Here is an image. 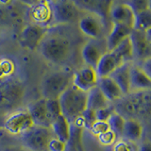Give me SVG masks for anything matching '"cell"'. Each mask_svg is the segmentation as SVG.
Returning a JSON list of instances; mask_svg holds the SVG:
<instances>
[{"mask_svg": "<svg viewBox=\"0 0 151 151\" xmlns=\"http://www.w3.org/2000/svg\"><path fill=\"white\" fill-rule=\"evenodd\" d=\"M86 100L87 93L80 91L71 84L59 97L61 115L70 124H74L86 110Z\"/></svg>", "mask_w": 151, "mask_h": 151, "instance_id": "1", "label": "cell"}, {"mask_svg": "<svg viewBox=\"0 0 151 151\" xmlns=\"http://www.w3.org/2000/svg\"><path fill=\"white\" fill-rule=\"evenodd\" d=\"M39 46L42 57L56 64L64 63L71 53L70 42L60 35L45 36Z\"/></svg>", "mask_w": 151, "mask_h": 151, "instance_id": "2", "label": "cell"}, {"mask_svg": "<svg viewBox=\"0 0 151 151\" xmlns=\"http://www.w3.org/2000/svg\"><path fill=\"white\" fill-rule=\"evenodd\" d=\"M72 83V77L63 71H57L45 77L42 83V98L59 99Z\"/></svg>", "mask_w": 151, "mask_h": 151, "instance_id": "3", "label": "cell"}, {"mask_svg": "<svg viewBox=\"0 0 151 151\" xmlns=\"http://www.w3.org/2000/svg\"><path fill=\"white\" fill-rule=\"evenodd\" d=\"M22 135V142L27 148L33 151L47 149V144L54 135L49 127L33 126Z\"/></svg>", "mask_w": 151, "mask_h": 151, "instance_id": "4", "label": "cell"}, {"mask_svg": "<svg viewBox=\"0 0 151 151\" xmlns=\"http://www.w3.org/2000/svg\"><path fill=\"white\" fill-rule=\"evenodd\" d=\"M50 4L53 21L57 24H69L79 20L81 11L72 0H55Z\"/></svg>", "mask_w": 151, "mask_h": 151, "instance_id": "5", "label": "cell"}, {"mask_svg": "<svg viewBox=\"0 0 151 151\" xmlns=\"http://www.w3.org/2000/svg\"><path fill=\"white\" fill-rule=\"evenodd\" d=\"M34 126L32 118L27 111H15L7 117L4 122V127L8 132L14 135L23 134Z\"/></svg>", "mask_w": 151, "mask_h": 151, "instance_id": "6", "label": "cell"}, {"mask_svg": "<svg viewBox=\"0 0 151 151\" xmlns=\"http://www.w3.org/2000/svg\"><path fill=\"white\" fill-rule=\"evenodd\" d=\"M47 28L36 24L27 25L20 34V45L27 49L34 50L46 36Z\"/></svg>", "mask_w": 151, "mask_h": 151, "instance_id": "7", "label": "cell"}, {"mask_svg": "<svg viewBox=\"0 0 151 151\" xmlns=\"http://www.w3.org/2000/svg\"><path fill=\"white\" fill-rule=\"evenodd\" d=\"M150 30L140 31L132 29L129 40L133 50V57L145 60L150 59Z\"/></svg>", "mask_w": 151, "mask_h": 151, "instance_id": "8", "label": "cell"}, {"mask_svg": "<svg viewBox=\"0 0 151 151\" xmlns=\"http://www.w3.org/2000/svg\"><path fill=\"white\" fill-rule=\"evenodd\" d=\"M97 81L98 77L96 70L90 66L81 68L72 77L73 86L85 93L96 87L97 85Z\"/></svg>", "mask_w": 151, "mask_h": 151, "instance_id": "9", "label": "cell"}, {"mask_svg": "<svg viewBox=\"0 0 151 151\" xmlns=\"http://www.w3.org/2000/svg\"><path fill=\"white\" fill-rule=\"evenodd\" d=\"M80 11L88 12L100 18L109 17L113 0H72Z\"/></svg>", "mask_w": 151, "mask_h": 151, "instance_id": "10", "label": "cell"}, {"mask_svg": "<svg viewBox=\"0 0 151 151\" xmlns=\"http://www.w3.org/2000/svg\"><path fill=\"white\" fill-rule=\"evenodd\" d=\"M109 17L111 19L112 23L122 24L133 29L135 13L127 3L112 4Z\"/></svg>", "mask_w": 151, "mask_h": 151, "instance_id": "11", "label": "cell"}, {"mask_svg": "<svg viewBox=\"0 0 151 151\" xmlns=\"http://www.w3.org/2000/svg\"><path fill=\"white\" fill-rule=\"evenodd\" d=\"M99 18L92 13L81 16L78 20L79 30L93 40L98 39L102 33V23Z\"/></svg>", "mask_w": 151, "mask_h": 151, "instance_id": "12", "label": "cell"}, {"mask_svg": "<svg viewBox=\"0 0 151 151\" xmlns=\"http://www.w3.org/2000/svg\"><path fill=\"white\" fill-rule=\"evenodd\" d=\"M27 112L32 118V121L35 126H40L44 127H49L51 126V121L49 119L46 109V99L41 98L39 100L32 102L28 106Z\"/></svg>", "mask_w": 151, "mask_h": 151, "instance_id": "13", "label": "cell"}, {"mask_svg": "<svg viewBox=\"0 0 151 151\" xmlns=\"http://www.w3.org/2000/svg\"><path fill=\"white\" fill-rule=\"evenodd\" d=\"M122 64L123 63L112 51H107L101 56L94 70H96L98 78L109 77L113 71Z\"/></svg>", "mask_w": 151, "mask_h": 151, "instance_id": "14", "label": "cell"}, {"mask_svg": "<svg viewBox=\"0 0 151 151\" xmlns=\"http://www.w3.org/2000/svg\"><path fill=\"white\" fill-rule=\"evenodd\" d=\"M30 17L36 25L45 27L47 24L53 21L50 4L44 0H40L39 2L32 5L30 7Z\"/></svg>", "mask_w": 151, "mask_h": 151, "instance_id": "15", "label": "cell"}, {"mask_svg": "<svg viewBox=\"0 0 151 151\" xmlns=\"http://www.w3.org/2000/svg\"><path fill=\"white\" fill-rule=\"evenodd\" d=\"M132 28L127 27L122 24L112 23L111 29L110 31L106 41L107 51H111L120 44L122 41H124L126 38L129 37Z\"/></svg>", "mask_w": 151, "mask_h": 151, "instance_id": "16", "label": "cell"}, {"mask_svg": "<svg viewBox=\"0 0 151 151\" xmlns=\"http://www.w3.org/2000/svg\"><path fill=\"white\" fill-rule=\"evenodd\" d=\"M105 52L107 51L103 50L101 45H99L96 42L90 41L83 45L81 50V56L84 63L87 64V66L96 69L101 56Z\"/></svg>", "mask_w": 151, "mask_h": 151, "instance_id": "17", "label": "cell"}, {"mask_svg": "<svg viewBox=\"0 0 151 151\" xmlns=\"http://www.w3.org/2000/svg\"><path fill=\"white\" fill-rule=\"evenodd\" d=\"M130 65L129 63H123L119 67H117L113 72L109 76L120 88L123 94H127L130 92Z\"/></svg>", "mask_w": 151, "mask_h": 151, "instance_id": "18", "label": "cell"}, {"mask_svg": "<svg viewBox=\"0 0 151 151\" xmlns=\"http://www.w3.org/2000/svg\"><path fill=\"white\" fill-rule=\"evenodd\" d=\"M97 87L107 98L108 101L118 100L123 96V93L111 77L98 78Z\"/></svg>", "mask_w": 151, "mask_h": 151, "instance_id": "19", "label": "cell"}, {"mask_svg": "<svg viewBox=\"0 0 151 151\" xmlns=\"http://www.w3.org/2000/svg\"><path fill=\"white\" fill-rule=\"evenodd\" d=\"M130 78V90H145L151 87V78L145 71L136 67V66H130L129 72Z\"/></svg>", "mask_w": 151, "mask_h": 151, "instance_id": "20", "label": "cell"}, {"mask_svg": "<svg viewBox=\"0 0 151 151\" xmlns=\"http://www.w3.org/2000/svg\"><path fill=\"white\" fill-rule=\"evenodd\" d=\"M50 129L53 133L54 137L58 138L59 140L66 143L70 138V130H71V124L66 120L63 115H60L52 122L50 126Z\"/></svg>", "mask_w": 151, "mask_h": 151, "instance_id": "21", "label": "cell"}, {"mask_svg": "<svg viewBox=\"0 0 151 151\" xmlns=\"http://www.w3.org/2000/svg\"><path fill=\"white\" fill-rule=\"evenodd\" d=\"M109 105V101L104 96V94L97 87H93V89L87 92V100H86V109L96 111L99 109L105 108Z\"/></svg>", "mask_w": 151, "mask_h": 151, "instance_id": "22", "label": "cell"}, {"mask_svg": "<svg viewBox=\"0 0 151 151\" xmlns=\"http://www.w3.org/2000/svg\"><path fill=\"white\" fill-rule=\"evenodd\" d=\"M142 134H143V127L138 121L133 119L125 121L122 135H124L127 140L136 142L141 138Z\"/></svg>", "mask_w": 151, "mask_h": 151, "instance_id": "23", "label": "cell"}, {"mask_svg": "<svg viewBox=\"0 0 151 151\" xmlns=\"http://www.w3.org/2000/svg\"><path fill=\"white\" fill-rule=\"evenodd\" d=\"M115 56L119 59L123 63H129L133 58V50L129 40V37L126 38L124 41H122L114 49L111 50Z\"/></svg>", "mask_w": 151, "mask_h": 151, "instance_id": "24", "label": "cell"}, {"mask_svg": "<svg viewBox=\"0 0 151 151\" xmlns=\"http://www.w3.org/2000/svg\"><path fill=\"white\" fill-rule=\"evenodd\" d=\"M151 28V12L150 9L144 12L135 13L133 29L140 31H147Z\"/></svg>", "mask_w": 151, "mask_h": 151, "instance_id": "25", "label": "cell"}, {"mask_svg": "<svg viewBox=\"0 0 151 151\" xmlns=\"http://www.w3.org/2000/svg\"><path fill=\"white\" fill-rule=\"evenodd\" d=\"M125 121L126 120L119 114V113L113 112L110 116V118L108 119L107 123L109 127H110V129L114 132L116 135H122L123 129H124V126H125Z\"/></svg>", "mask_w": 151, "mask_h": 151, "instance_id": "26", "label": "cell"}, {"mask_svg": "<svg viewBox=\"0 0 151 151\" xmlns=\"http://www.w3.org/2000/svg\"><path fill=\"white\" fill-rule=\"evenodd\" d=\"M46 109L52 124V122L61 114L59 99H46Z\"/></svg>", "mask_w": 151, "mask_h": 151, "instance_id": "27", "label": "cell"}, {"mask_svg": "<svg viewBox=\"0 0 151 151\" xmlns=\"http://www.w3.org/2000/svg\"><path fill=\"white\" fill-rule=\"evenodd\" d=\"M99 143L102 144L103 145H113L115 144L117 135L112 130H108L104 133L97 136Z\"/></svg>", "mask_w": 151, "mask_h": 151, "instance_id": "28", "label": "cell"}, {"mask_svg": "<svg viewBox=\"0 0 151 151\" xmlns=\"http://www.w3.org/2000/svg\"><path fill=\"white\" fill-rule=\"evenodd\" d=\"M127 4L133 9L134 13H138L150 9V0H130V2Z\"/></svg>", "mask_w": 151, "mask_h": 151, "instance_id": "29", "label": "cell"}, {"mask_svg": "<svg viewBox=\"0 0 151 151\" xmlns=\"http://www.w3.org/2000/svg\"><path fill=\"white\" fill-rule=\"evenodd\" d=\"M114 111V109L111 106H107L105 108L99 109V110L96 111V119L97 121H103V122H107L108 119L110 118V116L112 114Z\"/></svg>", "mask_w": 151, "mask_h": 151, "instance_id": "30", "label": "cell"}, {"mask_svg": "<svg viewBox=\"0 0 151 151\" xmlns=\"http://www.w3.org/2000/svg\"><path fill=\"white\" fill-rule=\"evenodd\" d=\"M90 130L93 134L94 135H100L104 132H106L108 130H110V127H109L107 122H103V121H96L93 124V126L90 127Z\"/></svg>", "mask_w": 151, "mask_h": 151, "instance_id": "31", "label": "cell"}, {"mask_svg": "<svg viewBox=\"0 0 151 151\" xmlns=\"http://www.w3.org/2000/svg\"><path fill=\"white\" fill-rule=\"evenodd\" d=\"M66 143L59 140L56 137L51 138L47 144V150L48 151H65Z\"/></svg>", "mask_w": 151, "mask_h": 151, "instance_id": "32", "label": "cell"}, {"mask_svg": "<svg viewBox=\"0 0 151 151\" xmlns=\"http://www.w3.org/2000/svg\"><path fill=\"white\" fill-rule=\"evenodd\" d=\"M113 151H131L129 145H127L126 142H117L114 144V147H113Z\"/></svg>", "mask_w": 151, "mask_h": 151, "instance_id": "33", "label": "cell"}, {"mask_svg": "<svg viewBox=\"0 0 151 151\" xmlns=\"http://www.w3.org/2000/svg\"><path fill=\"white\" fill-rule=\"evenodd\" d=\"M20 1L22 2V3H24V4H26V5H27V6H29V7H31L32 5H34V4H36L37 2H39L40 0H20Z\"/></svg>", "mask_w": 151, "mask_h": 151, "instance_id": "34", "label": "cell"}, {"mask_svg": "<svg viewBox=\"0 0 151 151\" xmlns=\"http://www.w3.org/2000/svg\"><path fill=\"white\" fill-rule=\"evenodd\" d=\"M139 151H151V147L149 144H144L140 146Z\"/></svg>", "mask_w": 151, "mask_h": 151, "instance_id": "35", "label": "cell"}, {"mask_svg": "<svg viewBox=\"0 0 151 151\" xmlns=\"http://www.w3.org/2000/svg\"><path fill=\"white\" fill-rule=\"evenodd\" d=\"M11 1L12 0H0V2H1L2 4H9Z\"/></svg>", "mask_w": 151, "mask_h": 151, "instance_id": "36", "label": "cell"}, {"mask_svg": "<svg viewBox=\"0 0 151 151\" xmlns=\"http://www.w3.org/2000/svg\"><path fill=\"white\" fill-rule=\"evenodd\" d=\"M44 1L47 2V3H52L53 1H55V0H44Z\"/></svg>", "mask_w": 151, "mask_h": 151, "instance_id": "37", "label": "cell"}, {"mask_svg": "<svg viewBox=\"0 0 151 151\" xmlns=\"http://www.w3.org/2000/svg\"><path fill=\"white\" fill-rule=\"evenodd\" d=\"M78 151H83V148H82V146H81V147H80V148L78 149Z\"/></svg>", "mask_w": 151, "mask_h": 151, "instance_id": "38", "label": "cell"}]
</instances>
